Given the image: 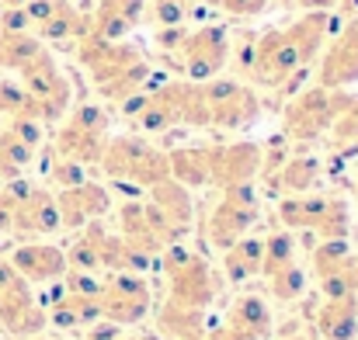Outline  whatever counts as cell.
I'll use <instances>...</instances> for the list:
<instances>
[{"label": "cell", "mask_w": 358, "mask_h": 340, "mask_svg": "<svg viewBox=\"0 0 358 340\" xmlns=\"http://www.w3.org/2000/svg\"><path fill=\"white\" fill-rule=\"evenodd\" d=\"M278 219L289 232L310 229L320 239H348V232H352L348 202L327 198V195H289L278 202Z\"/></svg>", "instance_id": "obj_4"}, {"label": "cell", "mask_w": 358, "mask_h": 340, "mask_svg": "<svg viewBox=\"0 0 358 340\" xmlns=\"http://www.w3.org/2000/svg\"><path fill=\"white\" fill-rule=\"evenodd\" d=\"M153 306V292L150 285L132 274V271H115L105 285H101V320L125 327V323H139Z\"/></svg>", "instance_id": "obj_13"}, {"label": "cell", "mask_w": 358, "mask_h": 340, "mask_svg": "<svg viewBox=\"0 0 358 340\" xmlns=\"http://www.w3.org/2000/svg\"><path fill=\"white\" fill-rule=\"evenodd\" d=\"M223 327L240 340H268L271 337V309L261 295H240Z\"/></svg>", "instance_id": "obj_21"}, {"label": "cell", "mask_w": 358, "mask_h": 340, "mask_svg": "<svg viewBox=\"0 0 358 340\" xmlns=\"http://www.w3.org/2000/svg\"><path fill=\"white\" fill-rule=\"evenodd\" d=\"M59 229V209H56V195H49L45 188H28L17 205H14V226L10 232L21 236H45Z\"/></svg>", "instance_id": "obj_20"}, {"label": "cell", "mask_w": 358, "mask_h": 340, "mask_svg": "<svg viewBox=\"0 0 358 340\" xmlns=\"http://www.w3.org/2000/svg\"><path fill=\"white\" fill-rule=\"evenodd\" d=\"M146 14V0H98V10L87 17V35L101 42H122Z\"/></svg>", "instance_id": "obj_19"}, {"label": "cell", "mask_w": 358, "mask_h": 340, "mask_svg": "<svg viewBox=\"0 0 358 340\" xmlns=\"http://www.w3.org/2000/svg\"><path fill=\"white\" fill-rule=\"evenodd\" d=\"M261 156L264 149L254 142H230V146H209V184L237 188L250 184L261 174Z\"/></svg>", "instance_id": "obj_16"}, {"label": "cell", "mask_w": 358, "mask_h": 340, "mask_svg": "<svg viewBox=\"0 0 358 340\" xmlns=\"http://www.w3.org/2000/svg\"><path fill=\"white\" fill-rule=\"evenodd\" d=\"M320 177V160L317 156H289L282 170L275 174V184L289 195H306Z\"/></svg>", "instance_id": "obj_27"}, {"label": "cell", "mask_w": 358, "mask_h": 340, "mask_svg": "<svg viewBox=\"0 0 358 340\" xmlns=\"http://www.w3.org/2000/svg\"><path fill=\"white\" fill-rule=\"evenodd\" d=\"M31 156H35V149H31L28 142H21L10 128L0 132V177L14 181V177L31 163Z\"/></svg>", "instance_id": "obj_30"}, {"label": "cell", "mask_w": 358, "mask_h": 340, "mask_svg": "<svg viewBox=\"0 0 358 340\" xmlns=\"http://www.w3.org/2000/svg\"><path fill=\"white\" fill-rule=\"evenodd\" d=\"M358 84V17H348L317 66V87L345 91Z\"/></svg>", "instance_id": "obj_15"}, {"label": "cell", "mask_w": 358, "mask_h": 340, "mask_svg": "<svg viewBox=\"0 0 358 340\" xmlns=\"http://www.w3.org/2000/svg\"><path fill=\"white\" fill-rule=\"evenodd\" d=\"M289 264H296V236H292L289 229H282V232H268V236H264L261 274L268 278V274H275V271H282V267H289Z\"/></svg>", "instance_id": "obj_29"}, {"label": "cell", "mask_w": 358, "mask_h": 340, "mask_svg": "<svg viewBox=\"0 0 358 340\" xmlns=\"http://www.w3.org/2000/svg\"><path fill=\"white\" fill-rule=\"evenodd\" d=\"M206 3L213 10H223V14H234V17H261L271 0H206Z\"/></svg>", "instance_id": "obj_34"}, {"label": "cell", "mask_w": 358, "mask_h": 340, "mask_svg": "<svg viewBox=\"0 0 358 340\" xmlns=\"http://www.w3.org/2000/svg\"><path fill=\"white\" fill-rule=\"evenodd\" d=\"M21 87L31 101V118L35 121H56L70 112V80L63 77V70L56 66V59L49 56V49H42L24 70H21Z\"/></svg>", "instance_id": "obj_6"}, {"label": "cell", "mask_w": 358, "mask_h": 340, "mask_svg": "<svg viewBox=\"0 0 358 340\" xmlns=\"http://www.w3.org/2000/svg\"><path fill=\"white\" fill-rule=\"evenodd\" d=\"M52 181H56L59 188H73V184H80V181H87V177H84V167H80V163H73V160H56V163H52Z\"/></svg>", "instance_id": "obj_35"}, {"label": "cell", "mask_w": 358, "mask_h": 340, "mask_svg": "<svg viewBox=\"0 0 358 340\" xmlns=\"http://www.w3.org/2000/svg\"><path fill=\"white\" fill-rule=\"evenodd\" d=\"M56 209H59V226L84 229L87 223H98L108 212V191L94 181H80L73 188H59Z\"/></svg>", "instance_id": "obj_17"}, {"label": "cell", "mask_w": 358, "mask_h": 340, "mask_svg": "<svg viewBox=\"0 0 358 340\" xmlns=\"http://www.w3.org/2000/svg\"><path fill=\"white\" fill-rule=\"evenodd\" d=\"M98 163H101V170L108 177L132 181V184H143V188H153L157 181L171 177L167 153L150 146L143 135H115V139H108Z\"/></svg>", "instance_id": "obj_3"}, {"label": "cell", "mask_w": 358, "mask_h": 340, "mask_svg": "<svg viewBox=\"0 0 358 340\" xmlns=\"http://www.w3.org/2000/svg\"><path fill=\"white\" fill-rule=\"evenodd\" d=\"M268 288H271V295H275L278 302H292V299H299L303 288H306V271H303L299 264H289V267L268 274Z\"/></svg>", "instance_id": "obj_32"}, {"label": "cell", "mask_w": 358, "mask_h": 340, "mask_svg": "<svg viewBox=\"0 0 358 340\" xmlns=\"http://www.w3.org/2000/svg\"><path fill=\"white\" fill-rule=\"evenodd\" d=\"M327 135H331L334 146H355L358 142V98L345 94V101H341V108L334 114Z\"/></svg>", "instance_id": "obj_31"}, {"label": "cell", "mask_w": 358, "mask_h": 340, "mask_svg": "<svg viewBox=\"0 0 358 340\" xmlns=\"http://www.w3.org/2000/svg\"><path fill=\"white\" fill-rule=\"evenodd\" d=\"M257 195L250 184H237V188H223L220 195V205H213L209 212V226H206V236L213 246L227 250L234 246L240 236H247V229L257 223Z\"/></svg>", "instance_id": "obj_11"}, {"label": "cell", "mask_w": 358, "mask_h": 340, "mask_svg": "<svg viewBox=\"0 0 358 340\" xmlns=\"http://www.w3.org/2000/svg\"><path fill=\"white\" fill-rule=\"evenodd\" d=\"M164 267H167V278H171V302L174 306L206 309L216 299V274L202 257H195V253L181 250L178 243H171L167 257H164Z\"/></svg>", "instance_id": "obj_8"}, {"label": "cell", "mask_w": 358, "mask_h": 340, "mask_svg": "<svg viewBox=\"0 0 358 340\" xmlns=\"http://www.w3.org/2000/svg\"><path fill=\"white\" fill-rule=\"evenodd\" d=\"M150 17L157 28H181L188 24V0H153Z\"/></svg>", "instance_id": "obj_33"}, {"label": "cell", "mask_w": 358, "mask_h": 340, "mask_svg": "<svg viewBox=\"0 0 358 340\" xmlns=\"http://www.w3.org/2000/svg\"><path fill=\"white\" fill-rule=\"evenodd\" d=\"M261 257H264V239L257 236H240L234 246L223 250V271L227 278L240 285V281H250L254 274H261Z\"/></svg>", "instance_id": "obj_22"}, {"label": "cell", "mask_w": 358, "mask_h": 340, "mask_svg": "<svg viewBox=\"0 0 358 340\" xmlns=\"http://www.w3.org/2000/svg\"><path fill=\"white\" fill-rule=\"evenodd\" d=\"M143 209H146V219H150V229H153L160 250L178 243L192 226V195L174 177L157 181L150 188V202H143Z\"/></svg>", "instance_id": "obj_9"}, {"label": "cell", "mask_w": 358, "mask_h": 340, "mask_svg": "<svg viewBox=\"0 0 358 340\" xmlns=\"http://www.w3.org/2000/svg\"><path fill=\"white\" fill-rule=\"evenodd\" d=\"M108 142V114L101 105H80L56 132V156L73 163H98Z\"/></svg>", "instance_id": "obj_7"}, {"label": "cell", "mask_w": 358, "mask_h": 340, "mask_svg": "<svg viewBox=\"0 0 358 340\" xmlns=\"http://www.w3.org/2000/svg\"><path fill=\"white\" fill-rule=\"evenodd\" d=\"M324 340H352L358 330V299L345 295V299H327L317 320Z\"/></svg>", "instance_id": "obj_23"}, {"label": "cell", "mask_w": 358, "mask_h": 340, "mask_svg": "<svg viewBox=\"0 0 358 340\" xmlns=\"http://www.w3.org/2000/svg\"><path fill=\"white\" fill-rule=\"evenodd\" d=\"M285 340H306V337H285Z\"/></svg>", "instance_id": "obj_38"}, {"label": "cell", "mask_w": 358, "mask_h": 340, "mask_svg": "<svg viewBox=\"0 0 358 340\" xmlns=\"http://www.w3.org/2000/svg\"><path fill=\"white\" fill-rule=\"evenodd\" d=\"M10 267L28 285H52V281H59L70 271L66 267V253L59 246H52V243H21L10 253Z\"/></svg>", "instance_id": "obj_18"}, {"label": "cell", "mask_w": 358, "mask_h": 340, "mask_svg": "<svg viewBox=\"0 0 358 340\" xmlns=\"http://www.w3.org/2000/svg\"><path fill=\"white\" fill-rule=\"evenodd\" d=\"M331 31V10H310L299 14L285 28H268L250 45V77L261 87H289L299 80V73L320 56Z\"/></svg>", "instance_id": "obj_1"}, {"label": "cell", "mask_w": 358, "mask_h": 340, "mask_svg": "<svg viewBox=\"0 0 358 340\" xmlns=\"http://www.w3.org/2000/svg\"><path fill=\"white\" fill-rule=\"evenodd\" d=\"M345 101V91H327V87H310L303 94L292 98V105L285 108V139L292 142H310V139H320L327 135L334 114Z\"/></svg>", "instance_id": "obj_10"}, {"label": "cell", "mask_w": 358, "mask_h": 340, "mask_svg": "<svg viewBox=\"0 0 358 340\" xmlns=\"http://www.w3.org/2000/svg\"><path fill=\"white\" fill-rule=\"evenodd\" d=\"M115 340H129V337H122V334H119V337H115Z\"/></svg>", "instance_id": "obj_39"}, {"label": "cell", "mask_w": 358, "mask_h": 340, "mask_svg": "<svg viewBox=\"0 0 358 340\" xmlns=\"http://www.w3.org/2000/svg\"><path fill=\"white\" fill-rule=\"evenodd\" d=\"M355 264H358V257L352 253V243L348 239H320V246L313 250V271H317V278L334 274V271H348Z\"/></svg>", "instance_id": "obj_28"}, {"label": "cell", "mask_w": 358, "mask_h": 340, "mask_svg": "<svg viewBox=\"0 0 358 340\" xmlns=\"http://www.w3.org/2000/svg\"><path fill=\"white\" fill-rule=\"evenodd\" d=\"M178 70L185 73V80L192 84H206L213 77L223 73V66L230 63V35L223 24H202V28H188L178 52Z\"/></svg>", "instance_id": "obj_5"}, {"label": "cell", "mask_w": 358, "mask_h": 340, "mask_svg": "<svg viewBox=\"0 0 358 340\" xmlns=\"http://www.w3.org/2000/svg\"><path fill=\"white\" fill-rule=\"evenodd\" d=\"M45 49L42 38H35L31 31H7L0 28V70H24L38 52Z\"/></svg>", "instance_id": "obj_25"}, {"label": "cell", "mask_w": 358, "mask_h": 340, "mask_svg": "<svg viewBox=\"0 0 358 340\" xmlns=\"http://www.w3.org/2000/svg\"><path fill=\"white\" fill-rule=\"evenodd\" d=\"M167 167H171V177L185 188L209 184V146H181L167 153Z\"/></svg>", "instance_id": "obj_24"}, {"label": "cell", "mask_w": 358, "mask_h": 340, "mask_svg": "<svg viewBox=\"0 0 358 340\" xmlns=\"http://www.w3.org/2000/svg\"><path fill=\"white\" fill-rule=\"evenodd\" d=\"M28 24L42 42H66L87 35V14L73 7V0H28Z\"/></svg>", "instance_id": "obj_14"}, {"label": "cell", "mask_w": 358, "mask_h": 340, "mask_svg": "<svg viewBox=\"0 0 358 340\" xmlns=\"http://www.w3.org/2000/svg\"><path fill=\"white\" fill-rule=\"evenodd\" d=\"M80 49V63L87 66L94 87L101 91V98H112V101H125L132 94H139L150 80V63L146 56L129 45V42H101L94 35H84L77 38Z\"/></svg>", "instance_id": "obj_2"}, {"label": "cell", "mask_w": 358, "mask_h": 340, "mask_svg": "<svg viewBox=\"0 0 358 340\" xmlns=\"http://www.w3.org/2000/svg\"><path fill=\"white\" fill-rule=\"evenodd\" d=\"M202 98H206L209 125H216V128H247L261 114L257 94L247 84H240V80L213 77V80L202 84Z\"/></svg>", "instance_id": "obj_12"}, {"label": "cell", "mask_w": 358, "mask_h": 340, "mask_svg": "<svg viewBox=\"0 0 358 340\" xmlns=\"http://www.w3.org/2000/svg\"><path fill=\"white\" fill-rule=\"evenodd\" d=\"M282 7H292V10H303V14H310V10H331V7H338V0H278Z\"/></svg>", "instance_id": "obj_36"}, {"label": "cell", "mask_w": 358, "mask_h": 340, "mask_svg": "<svg viewBox=\"0 0 358 340\" xmlns=\"http://www.w3.org/2000/svg\"><path fill=\"white\" fill-rule=\"evenodd\" d=\"M0 3H3V7H24L28 0H0Z\"/></svg>", "instance_id": "obj_37"}, {"label": "cell", "mask_w": 358, "mask_h": 340, "mask_svg": "<svg viewBox=\"0 0 358 340\" xmlns=\"http://www.w3.org/2000/svg\"><path fill=\"white\" fill-rule=\"evenodd\" d=\"M160 327L171 340H206V309H185L167 302L160 313Z\"/></svg>", "instance_id": "obj_26"}]
</instances>
